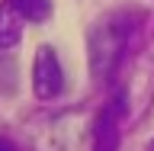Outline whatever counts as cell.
I'll return each mask as SVG.
<instances>
[{"label": "cell", "mask_w": 154, "mask_h": 151, "mask_svg": "<svg viewBox=\"0 0 154 151\" xmlns=\"http://www.w3.org/2000/svg\"><path fill=\"white\" fill-rule=\"evenodd\" d=\"M132 16L128 13H109L90 29V39H87V48H90V74L93 77H112V71L119 68L125 55V45L132 39Z\"/></svg>", "instance_id": "6da1fadb"}, {"label": "cell", "mask_w": 154, "mask_h": 151, "mask_svg": "<svg viewBox=\"0 0 154 151\" xmlns=\"http://www.w3.org/2000/svg\"><path fill=\"white\" fill-rule=\"evenodd\" d=\"M32 87H35V96L42 100H51L64 90V71H61V61L48 45H42L35 52V68H32Z\"/></svg>", "instance_id": "7a4b0ae2"}, {"label": "cell", "mask_w": 154, "mask_h": 151, "mask_svg": "<svg viewBox=\"0 0 154 151\" xmlns=\"http://www.w3.org/2000/svg\"><path fill=\"white\" fill-rule=\"evenodd\" d=\"M125 113V96L119 93L93 125V151H119V116Z\"/></svg>", "instance_id": "3957f363"}, {"label": "cell", "mask_w": 154, "mask_h": 151, "mask_svg": "<svg viewBox=\"0 0 154 151\" xmlns=\"http://www.w3.org/2000/svg\"><path fill=\"white\" fill-rule=\"evenodd\" d=\"M23 23L26 19L19 16L16 10L10 7V0L0 7V48H13L23 39Z\"/></svg>", "instance_id": "277c9868"}, {"label": "cell", "mask_w": 154, "mask_h": 151, "mask_svg": "<svg viewBox=\"0 0 154 151\" xmlns=\"http://www.w3.org/2000/svg\"><path fill=\"white\" fill-rule=\"evenodd\" d=\"M10 7L16 10L26 23H42L51 13V0H10Z\"/></svg>", "instance_id": "5b68a950"}, {"label": "cell", "mask_w": 154, "mask_h": 151, "mask_svg": "<svg viewBox=\"0 0 154 151\" xmlns=\"http://www.w3.org/2000/svg\"><path fill=\"white\" fill-rule=\"evenodd\" d=\"M0 151H16V148H13L10 142H3V138H0Z\"/></svg>", "instance_id": "8992f818"}]
</instances>
